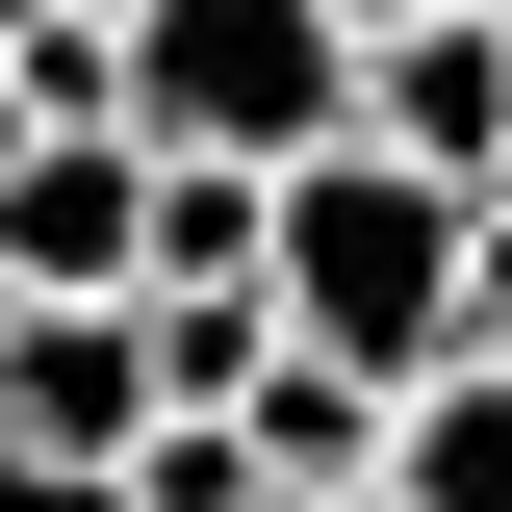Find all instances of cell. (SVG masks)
Instances as JSON below:
<instances>
[{
	"label": "cell",
	"mask_w": 512,
	"mask_h": 512,
	"mask_svg": "<svg viewBox=\"0 0 512 512\" xmlns=\"http://www.w3.org/2000/svg\"><path fill=\"white\" fill-rule=\"evenodd\" d=\"M461 231H487V180H436V154H384V128H308L282 154V333H333V359H461Z\"/></svg>",
	"instance_id": "6da1fadb"
},
{
	"label": "cell",
	"mask_w": 512,
	"mask_h": 512,
	"mask_svg": "<svg viewBox=\"0 0 512 512\" xmlns=\"http://www.w3.org/2000/svg\"><path fill=\"white\" fill-rule=\"evenodd\" d=\"M128 128L154 154H308V128H359V0H154L128 26Z\"/></svg>",
	"instance_id": "7a4b0ae2"
},
{
	"label": "cell",
	"mask_w": 512,
	"mask_h": 512,
	"mask_svg": "<svg viewBox=\"0 0 512 512\" xmlns=\"http://www.w3.org/2000/svg\"><path fill=\"white\" fill-rule=\"evenodd\" d=\"M180 410L154 282H0V487H128Z\"/></svg>",
	"instance_id": "3957f363"
},
{
	"label": "cell",
	"mask_w": 512,
	"mask_h": 512,
	"mask_svg": "<svg viewBox=\"0 0 512 512\" xmlns=\"http://www.w3.org/2000/svg\"><path fill=\"white\" fill-rule=\"evenodd\" d=\"M0 282H154V128L128 103H52L0 154Z\"/></svg>",
	"instance_id": "277c9868"
},
{
	"label": "cell",
	"mask_w": 512,
	"mask_h": 512,
	"mask_svg": "<svg viewBox=\"0 0 512 512\" xmlns=\"http://www.w3.org/2000/svg\"><path fill=\"white\" fill-rule=\"evenodd\" d=\"M359 128L436 154V180H512V0H384L359 26Z\"/></svg>",
	"instance_id": "5b68a950"
},
{
	"label": "cell",
	"mask_w": 512,
	"mask_h": 512,
	"mask_svg": "<svg viewBox=\"0 0 512 512\" xmlns=\"http://www.w3.org/2000/svg\"><path fill=\"white\" fill-rule=\"evenodd\" d=\"M384 512H512V359H487V333L410 359V410H384Z\"/></svg>",
	"instance_id": "8992f818"
},
{
	"label": "cell",
	"mask_w": 512,
	"mask_h": 512,
	"mask_svg": "<svg viewBox=\"0 0 512 512\" xmlns=\"http://www.w3.org/2000/svg\"><path fill=\"white\" fill-rule=\"evenodd\" d=\"M256 487H282V461H256V436H231V410H154V461H128V487H103V512H256Z\"/></svg>",
	"instance_id": "52a82bcc"
},
{
	"label": "cell",
	"mask_w": 512,
	"mask_h": 512,
	"mask_svg": "<svg viewBox=\"0 0 512 512\" xmlns=\"http://www.w3.org/2000/svg\"><path fill=\"white\" fill-rule=\"evenodd\" d=\"M461 333L512 359V180H487V231H461Z\"/></svg>",
	"instance_id": "ba28073f"
},
{
	"label": "cell",
	"mask_w": 512,
	"mask_h": 512,
	"mask_svg": "<svg viewBox=\"0 0 512 512\" xmlns=\"http://www.w3.org/2000/svg\"><path fill=\"white\" fill-rule=\"evenodd\" d=\"M26 128H52V103H26V52H0V154H26Z\"/></svg>",
	"instance_id": "9c48e42d"
},
{
	"label": "cell",
	"mask_w": 512,
	"mask_h": 512,
	"mask_svg": "<svg viewBox=\"0 0 512 512\" xmlns=\"http://www.w3.org/2000/svg\"><path fill=\"white\" fill-rule=\"evenodd\" d=\"M256 512H384V487H256Z\"/></svg>",
	"instance_id": "30bf717a"
},
{
	"label": "cell",
	"mask_w": 512,
	"mask_h": 512,
	"mask_svg": "<svg viewBox=\"0 0 512 512\" xmlns=\"http://www.w3.org/2000/svg\"><path fill=\"white\" fill-rule=\"evenodd\" d=\"M359 26H384V0H359Z\"/></svg>",
	"instance_id": "8fae6325"
}]
</instances>
